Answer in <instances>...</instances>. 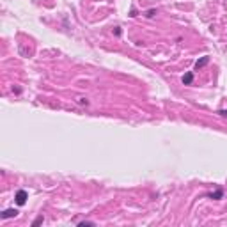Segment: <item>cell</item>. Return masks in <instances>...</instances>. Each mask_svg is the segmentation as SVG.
Segmentation results:
<instances>
[{
	"label": "cell",
	"instance_id": "cell-9",
	"mask_svg": "<svg viewBox=\"0 0 227 227\" xmlns=\"http://www.w3.org/2000/svg\"><path fill=\"white\" fill-rule=\"evenodd\" d=\"M78 225H80V227H85V225H94V222H80Z\"/></svg>",
	"mask_w": 227,
	"mask_h": 227
},
{
	"label": "cell",
	"instance_id": "cell-11",
	"mask_svg": "<svg viewBox=\"0 0 227 227\" xmlns=\"http://www.w3.org/2000/svg\"><path fill=\"white\" fill-rule=\"evenodd\" d=\"M218 114H220V116H223V117H227V110H220Z\"/></svg>",
	"mask_w": 227,
	"mask_h": 227
},
{
	"label": "cell",
	"instance_id": "cell-3",
	"mask_svg": "<svg viewBox=\"0 0 227 227\" xmlns=\"http://www.w3.org/2000/svg\"><path fill=\"white\" fill-rule=\"evenodd\" d=\"M181 82H183V85H192L193 83V73H185Z\"/></svg>",
	"mask_w": 227,
	"mask_h": 227
},
{
	"label": "cell",
	"instance_id": "cell-6",
	"mask_svg": "<svg viewBox=\"0 0 227 227\" xmlns=\"http://www.w3.org/2000/svg\"><path fill=\"white\" fill-rule=\"evenodd\" d=\"M43 222H44V216H43V215H39V216H37V218L32 222V227H36V225H41Z\"/></svg>",
	"mask_w": 227,
	"mask_h": 227
},
{
	"label": "cell",
	"instance_id": "cell-5",
	"mask_svg": "<svg viewBox=\"0 0 227 227\" xmlns=\"http://www.w3.org/2000/svg\"><path fill=\"white\" fill-rule=\"evenodd\" d=\"M209 197H211V199H222V197H223V190H216V192L209 193Z\"/></svg>",
	"mask_w": 227,
	"mask_h": 227
},
{
	"label": "cell",
	"instance_id": "cell-8",
	"mask_svg": "<svg viewBox=\"0 0 227 227\" xmlns=\"http://www.w3.org/2000/svg\"><path fill=\"white\" fill-rule=\"evenodd\" d=\"M114 34H116V36H121V34H123L121 27H116V29H114Z\"/></svg>",
	"mask_w": 227,
	"mask_h": 227
},
{
	"label": "cell",
	"instance_id": "cell-2",
	"mask_svg": "<svg viewBox=\"0 0 227 227\" xmlns=\"http://www.w3.org/2000/svg\"><path fill=\"white\" fill-rule=\"evenodd\" d=\"M0 216L2 218H14V216H18V209H4L0 213Z\"/></svg>",
	"mask_w": 227,
	"mask_h": 227
},
{
	"label": "cell",
	"instance_id": "cell-1",
	"mask_svg": "<svg viewBox=\"0 0 227 227\" xmlns=\"http://www.w3.org/2000/svg\"><path fill=\"white\" fill-rule=\"evenodd\" d=\"M27 199H29V193H27L25 190H18L16 195H14V200H16L18 206H25V204H27Z\"/></svg>",
	"mask_w": 227,
	"mask_h": 227
},
{
	"label": "cell",
	"instance_id": "cell-10",
	"mask_svg": "<svg viewBox=\"0 0 227 227\" xmlns=\"http://www.w3.org/2000/svg\"><path fill=\"white\" fill-rule=\"evenodd\" d=\"M78 103H80V105H89V101H87L85 98H80V99H78Z\"/></svg>",
	"mask_w": 227,
	"mask_h": 227
},
{
	"label": "cell",
	"instance_id": "cell-7",
	"mask_svg": "<svg viewBox=\"0 0 227 227\" xmlns=\"http://www.w3.org/2000/svg\"><path fill=\"white\" fill-rule=\"evenodd\" d=\"M154 14H156V9H149V11L146 13V16H147V18H153Z\"/></svg>",
	"mask_w": 227,
	"mask_h": 227
},
{
	"label": "cell",
	"instance_id": "cell-4",
	"mask_svg": "<svg viewBox=\"0 0 227 227\" xmlns=\"http://www.w3.org/2000/svg\"><path fill=\"white\" fill-rule=\"evenodd\" d=\"M208 62H209V57H208V55H206V57H202V59H199V60L195 62V69H200V67H204Z\"/></svg>",
	"mask_w": 227,
	"mask_h": 227
}]
</instances>
